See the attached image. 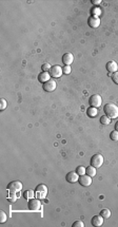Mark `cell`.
Wrapping results in <instances>:
<instances>
[{"mask_svg":"<svg viewBox=\"0 0 118 227\" xmlns=\"http://www.w3.org/2000/svg\"><path fill=\"white\" fill-rule=\"evenodd\" d=\"M103 112L105 114L110 117L111 119L118 117V107L114 104H107L103 107Z\"/></svg>","mask_w":118,"mask_h":227,"instance_id":"1","label":"cell"},{"mask_svg":"<svg viewBox=\"0 0 118 227\" xmlns=\"http://www.w3.org/2000/svg\"><path fill=\"white\" fill-rule=\"evenodd\" d=\"M6 189L10 191L11 193H16L19 192V191L22 189V183L20 181H13L10 182L8 186H6Z\"/></svg>","mask_w":118,"mask_h":227,"instance_id":"2","label":"cell"},{"mask_svg":"<svg viewBox=\"0 0 118 227\" xmlns=\"http://www.w3.org/2000/svg\"><path fill=\"white\" fill-rule=\"evenodd\" d=\"M48 193V188H46V185L43 184H40L36 187V190H35V198L37 199H44Z\"/></svg>","mask_w":118,"mask_h":227,"instance_id":"3","label":"cell"},{"mask_svg":"<svg viewBox=\"0 0 118 227\" xmlns=\"http://www.w3.org/2000/svg\"><path fill=\"white\" fill-rule=\"evenodd\" d=\"M89 105L91 107H95V108H98L102 105V97L99 94H94L92 95L89 98Z\"/></svg>","mask_w":118,"mask_h":227,"instance_id":"4","label":"cell"},{"mask_svg":"<svg viewBox=\"0 0 118 227\" xmlns=\"http://www.w3.org/2000/svg\"><path fill=\"white\" fill-rule=\"evenodd\" d=\"M28 207H29L30 210H32V211H38L41 208V202H40L39 199H37V198H32L29 203H28Z\"/></svg>","mask_w":118,"mask_h":227,"instance_id":"5","label":"cell"},{"mask_svg":"<svg viewBox=\"0 0 118 227\" xmlns=\"http://www.w3.org/2000/svg\"><path fill=\"white\" fill-rule=\"evenodd\" d=\"M103 164V156L101 154H94L93 156L91 157V165L94 166L95 168H99L101 167Z\"/></svg>","mask_w":118,"mask_h":227,"instance_id":"6","label":"cell"},{"mask_svg":"<svg viewBox=\"0 0 118 227\" xmlns=\"http://www.w3.org/2000/svg\"><path fill=\"white\" fill-rule=\"evenodd\" d=\"M49 72H50V75H51L53 78H59L63 74L62 68H61L60 66H58V64L52 66L51 70H50Z\"/></svg>","mask_w":118,"mask_h":227,"instance_id":"7","label":"cell"},{"mask_svg":"<svg viewBox=\"0 0 118 227\" xmlns=\"http://www.w3.org/2000/svg\"><path fill=\"white\" fill-rule=\"evenodd\" d=\"M56 87H57V83H56L55 80H53V79H50L46 83H42V88H43V90L46 91V92H53V91L56 89Z\"/></svg>","mask_w":118,"mask_h":227,"instance_id":"8","label":"cell"},{"mask_svg":"<svg viewBox=\"0 0 118 227\" xmlns=\"http://www.w3.org/2000/svg\"><path fill=\"white\" fill-rule=\"evenodd\" d=\"M88 25L90 28L92 29H96L98 28L99 25H100V19H99L98 16H90L89 19H88Z\"/></svg>","mask_w":118,"mask_h":227,"instance_id":"9","label":"cell"},{"mask_svg":"<svg viewBox=\"0 0 118 227\" xmlns=\"http://www.w3.org/2000/svg\"><path fill=\"white\" fill-rule=\"evenodd\" d=\"M78 183L81 186H83V187H88V186H90L92 184V178L90 175H88V174L80 175L79 180H78Z\"/></svg>","mask_w":118,"mask_h":227,"instance_id":"10","label":"cell"},{"mask_svg":"<svg viewBox=\"0 0 118 227\" xmlns=\"http://www.w3.org/2000/svg\"><path fill=\"white\" fill-rule=\"evenodd\" d=\"M65 180H67L71 184L77 183L78 180H79V175H78V173H77L76 171H71V172H69L67 174V176H65Z\"/></svg>","mask_w":118,"mask_h":227,"instance_id":"11","label":"cell"},{"mask_svg":"<svg viewBox=\"0 0 118 227\" xmlns=\"http://www.w3.org/2000/svg\"><path fill=\"white\" fill-rule=\"evenodd\" d=\"M73 61H74V56L72 53H65L62 55V63H65V66H71Z\"/></svg>","mask_w":118,"mask_h":227,"instance_id":"12","label":"cell"},{"mask_svg":"<svg viewBox=\"0 0 118 227\" xmlns=\"http://www.w3.org/2000/svg\"><path fill=\"white\" fill-rule=\"evenodd\" d=\"M91 223H92V225L93 226H96V227H98V226H101L103 224V218H102V216H94L93 218H92V220H91Z\"/></svg>","mask_w":118,"mask_h":227,"instance_id":"13","label":"cell"},{"mask_svg":"<svg viewBox=\"0 0 118 227\" xmlns=\"http://www.w3.org/2000/svg\"><path fill=\"white\" fill-rule=\"evenodd\" d=\"M105 68H107L108 72L114 73V72H116V71H118V64L116 63V61L111 60V61H109V63H107Z\"/></svg>","mask_w":118,"mask_h":227,"instance_id":"14","label":"cell"},{"mask_svg":"<svg viewBox=\"0 0 118 227\" xmlns=\"http://www.w3.org/2000/svg\"><path fill=\"white\" fill-rule=\"evenodd\" d=\"M50 79H51V75H50V73L48 72H43V71H42V72L38 75V80L41 83H46Z\"/></svg>","mask_w":118,"mask_h":227,"instance_id":"15","label":"cell"},{"mask_svg":"<svg viewBox=\"0 0 118 227\" xmlns=\"http://www.w3.org/2000/svg\"><path fill=\"white\" fill-rule=\"evenodd\" d=\"M87 114H88V116L91 118L96 117L97 114H98L97 108H95V107H89V108L87 109Z\"/></svg>","mask_w":118,"mask_h":227,"instance_id":"16","label":"cell"},{"mask_svg":"<svg viewBox=\"0 0 118 227\" xmlns=\"http://www.w3.org/2000/svg\"><path fill=\"white\" fill-rule=\"evenodd\" d=\"M86 174H88L91 178H93V176L96 175V168L94 166H88L86 168Z\"/></svg>","mask_w":118,"mask_h":227,"instance_id":"17","label":"cell"},{"mask_svg":"<svg viewBox=\"0 0 118 227\" xmlns=\"http://www.w3.org/2000/svg\"><path fill=\"white\" fill-rule=\"evenodd\" d=\"M100 216H102V218H103V219L110 218V217H111V210H109L108 208L102 209V210L100 211Z\"/></svg>","mask_w":118,"mask_h":227,"instance_id":"18","label":"cell"},{"mask_svg":"<svg viewBox=\"0 0 118 227\" xmlns=\"http://www.w3.org/2000/svg\"><path fill=\"white\" fill-rule=\"evenodd\" d=\"M100 123L103 124V125H109L111 123V118L108 117L107 115H102L100 117Z\"/></svg>","mask_w":118,"mask_h":227,"instance_id":"19","label":"cell"},{"mask_svg":"<svg viewBox=\"0 0 118 227\" xmlns=\"http://www.w3.org/2000/svg\"><path fill=\"white\" fill-rule=\"evenodd\" d=\"M6 220H8V216L3 210H1L0 211V223H6Z\"/></svg>","mask_w":118,"mask_h":227,"instance_id":"20","label":"cell"},{"mask_svg":"<svg viewBox=\"0 0 118 227\" xmlns=\"http://www.w3.org/2000/svg\"><path fill=\"white\" fill-rule=\"evenodd\" d=\"M76 172L78 173V175H83V174H86V167L83 166H78L76 168Z\"/></svg>","mask_w":118,"mask_h":227,"instance_id":"21","label":"cell"},{"mask_svg":"<svg viewBox=\"0 0 118 227\" xmlns=\"http://www.w3.org/2000/svg\"><path fill=\"white\" fill-rule=\"evenodd\" d=\"M110 137H111V140H112L117 142V140H118V131H116V130L112 131V132H111V134H110Z\"/></svg>","mask_w":118,"mask_h":227,"instance_id":"22","label":"cell"},{"mask_svg":"<svg viewBox=\"0 0 118 227\" xmlns=\"http://www.w3.org/2000/svg\"><path fill=\"white\" fill-rule=\"evenodd\" d=\"M51 68H52V66L50 63H43L41 66V69H42V71H43V72H49V71L51 70Z\"/></svg>","mask_w":118,"mask_h":227,"instance_id":"23","label":"cell"},{"mask_svg":"<svg viewBox=\"0 0 118 227\" xmlns=\"http://www.w3.org/2000/svg\"><path fill=\"white\" fill-rule=\"evenodd\" d=\"M91 12H92V15L94 16H99L101 14V10L99 8H93Z\"/></svg>","mask_w":118,"mask_h":227,"instance_id":"24","label":"cell"},{"mask_svg":"<svg viewBox=\"0 0 118 227\" xmlns=\"http://www.w3.org/2000/svg\"><path fill=\"white\" fill-rule=\"evenodd\" d=\"M6 108V100L4 98H1V99H0V110H1V111H3Z\"/></svg>","mask_w":118,"mask_h":227,"instance_id":"25","label":"cell"},{"mask_svg":"<svg viewBox=\"0 0 118 227\" xmlns=\"http://www.w3.org/2000/svg\"><path fill=\"white\" fill-rule=\"evenodd\" d=\"M34 195H35V192L33 190H30V191H28V192H25L24 193V198L25 199H29V198H34Z\"/></svg>","mask_w":118,"mask_h":227,"instance_id":"26","label":"cell"},{"mask_svg":"<svg viewBox=\"0 0 118 227\" xmlns=\"http://www.w3.org/2000/svg\"><path fill=\"white\" fill-rule=\"evenodd\" d=\"M112 80L116 83V85H118V71L112 74Z\"/></svg>","mask_w":118,"mask_h":227,"instance_id":"27","label":"cell"},{"mask_svg":"<svg viewBox=\"0 0 118 227\" xmlns=\"http://www.w3.org/2000/svg\"><path fill=\"white\" fill-rule=\"evenodd\" d=\"M72 227H84V224H83V222H81V221H76V222H74Z\"/></svg>","mask_w":118,"mask_h":227,"instance_id":"28","label":"cell"},{"mask_svg":"<svg viewBox=\"0 0 118 227\" xmlns=\"http://www.w3.org/2000/svg\"><path fill=\"white\" fill-rule=\"evenodd\" d=\"M62 71H63V74H70L71 73V67L70 66H65L62 68Z\"/></svg>","mask_w":118,"mask_h":227,"instance_id":"29","label":"cell"},{"mask_svg":"<svg viewBox=\"0 0 118 227\" xmlns=\"http://www.w3.org/2000/svg\"><path fill=\"white\" fill-rule=\"evenodd\" d=\"M92 3L95 4V6H97V4H100L101 3V0H92Z\"/></svg>","mask_w":118,"mask_h":227,"instance_id":"30","label":"cell"},{"mask_svg":"<svg viewBox=\"0 0 118 227\" xmlns=\"http://www.w3.org/2000/svg\"><path fill=\"white\" fill-rule=\"evenodd\" d=\"M115 130L118 131V121H116V124H115Z\"/></svg>","mask_w":118,"mask_h":227,"instance_id":"31","label":"cell"}]
</instances>
